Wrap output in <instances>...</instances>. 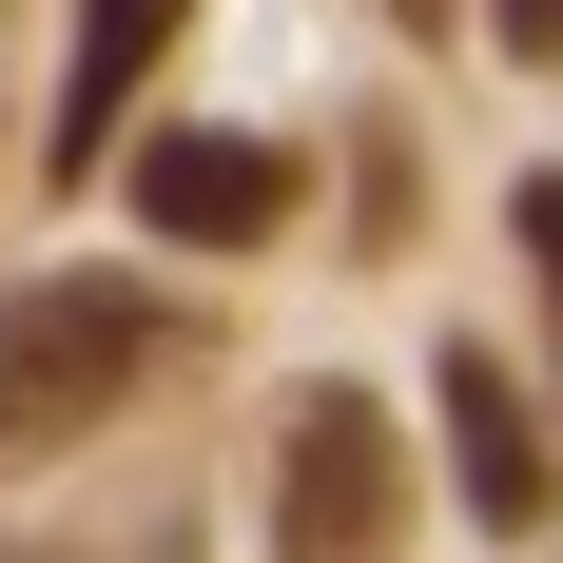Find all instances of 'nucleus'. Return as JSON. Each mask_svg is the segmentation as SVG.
Listing matches in <instances>:
<instances>
[{"label": "nucleus", "instance_id": "1", "mask_svg": "<svg viewBox=\"0 0 563 563\" xmlns=\"http://www.w3.org/2000/svg\"><path fill=\"white\" fill-rule=\"evenodd\" d=\"M156 291L136 273H20L0 291V466H40V448H78L136 369H156Z\"/></svg>", "mask_w": 563, "mask_h": 563}, {"label": "nucleus", "instance_id": "7", "mask_svg": "<svg viewBox=\"0 0 563 563\" xmlns=\"http://www.w3.org/2000/svg\"><path fill=\"white\" fill-rule=\"evenodd\" d=\"M506 20V58H563V0H486Z\"/></svg>", "mask_w": 563, "mask_h": 563}, {"label": "nucleus", "instance_id": "9", "mask_svg": "<svg viewBox=\"0 0 563 563\" xmlns=\"http://www.w3.org/2000/svg\"><path fill=\"white\" fill-rule=\"evenodd\" d=\"M408 20H428V40H448V0H408Z\"/></svg>", "mask_w": 563, "mask_h": 563}, {"label": "nucleus", "instance_id": "6", "mask_svg": "<svg viewBox=\"0 0 563 563\" xmlns=\"http://www.w3.org/2000/svg\"><path fill=\"white\" fill-rule=\"evenodd\" d=\"M525 273H544V311H563V175H525Z\"/></svg>", "mask_w": 563, "mask_h": 563}, {"label": "nucleus", "instance_id": "8", "mask_svg": "<svg viewBox=\"0 0 563 563\" xmlns=\"http://www.w3.org/2000/svg\"><path fill=\"white\" fill-rule=\"evenodd\" d=\"M0 563H98V544H0ZM117 563H175V544H117Z\"/></svg>", "mask_w": 563, "mask_h": 563}, {"label": "nucleus", "instance_id": "5", "mask_svg": "<svg viewBox=\"0 0 563 563\" xmlns=\"http://www.w3.org/2000/svg\"><path fill=\"white\" fill-rule=\"evenodd\" d=\"M175 20H195V0H78V58H58V175L117 156V98L175 58Z\"/></svg>", "mask_w": 563, "mask_h": 563}, {"label": "nucleus", "instance_id": "3", "mask_svg": "<svg viewBox=\"0 0 563 563\" xmlns=\"http://www.w3.org/2000/svg\"><path fill=\"white\" fill-rule=\"evenodd\" d=\"M136 214H156L175 253H253V233L291 214V156L273 136H214V117H195V136H136Z\"/></svg>", "mask_w": 563, "mask_h": 563}, {"label": "nucleus", "instance_id": "2", "mask_svg": "<svg viewBox=\"0 0 563 563\" xmlns=\"http://www.w3.org/2000/svg\"><path fill=\"white\" fill-rule=\"evenodd\" d=\"M408 544V428L369 389H291L273 428V563H389Z\"/></svg>", "mask_w": 563, "mask_h": 563}, {"label": "nucleus", "instance_id": "4", "mask_svg": "<svg viewBox=\"0 0 563 563\" xmlns=\"http://www.w3.org/2000/svg\"><path fill=\"white\" fill-rule=\"evenodd\" d=\"M448 466H466V525H506V544L563 506V486H544V428H525V389L486 369V350H448Z\"/></svg>", "mask_w": 563, "mask_h": 563}]
</instances>
